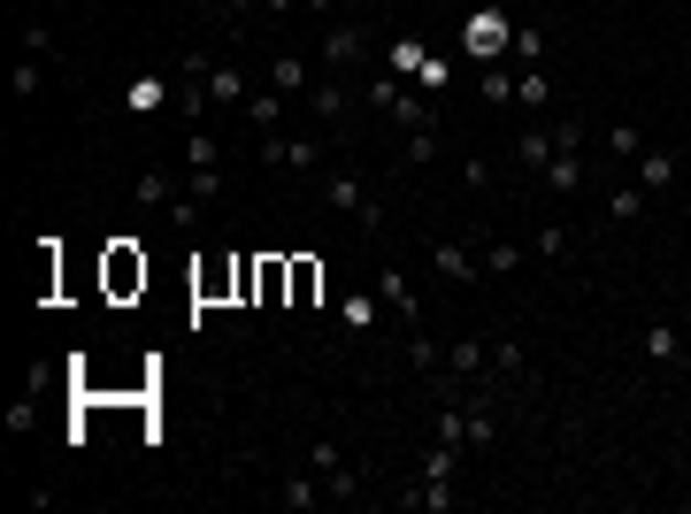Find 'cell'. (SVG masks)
Wrapping results in <instances>:
<instances>
[{
	"instance_id": "obj_15",
	"label": "cell",
	"mask_w": 691,
	"mask_h": 514,
	"mask_svg": "<svg viewBox=\"0 0 691 514\" xmlns=\"http://www.w3.org/2000/svg\"><path fill=\"white\" fill-rule=\"evenodd\" d=\"M584 154H568V147H553V162H545V170H538V184H545V192H584Z\"/></svg>"
},
{
	"instance_id": "obj_46",
	"label": "cell",
	"mask_w": 691,
	"mask_h": 514,
	"mask_svg": "<svg viewBox=\"0 0 691 514\" xmlns=\"http://www.w3.org/2000/svg\"><path fill=\"white\" fill-rule=\"evenodd\" d=\"M208 8H231V15H238V8H246V0H208Z\"/></svg>"
},
{
	"instance_id": "obj_44",
	"label": "cell",
	"mask_w": 691,
	"mask_h": 514,
	"mask_svg": "<svg viewBox=\"0 0 691 514\" xmlns=\"http://www.w3.org/2000/svg\"><path fill=\"white\" fill-rule=\"evenodd\" d=\"M461 184H477V192H485V184H492V162H485V154H469V162H461Z\"/></svg>"
},
{
	"instance_id": "obj_45",
	"label": "cell",
	"mask_w": 691,
	"mask_h": 514,
	"mask_svg": "<svg viewBox=\"0 0 691 514\" xmlns=\"http://www.w3.org/2000/svg\"><path fill=\"white\" fill-rule=\"evenodd\" d=\"M293 8H308V0H262V15H293Z\"/></svg>"
},
{
	"instance_id": "obj_31",
	"label": "cell",
	"mask_w": 691,
	"mask_h": 514,
	"mask_svg": "<svg viewBox=\"0 0 691 514\" xmlns=\"http://www.w3.org/2000/svg\"><path fill=\"white\" fill-rule=\"evenodd\" d=\"M530 254H538V261H568V231H561V223H545V231L530 238Z\"/></svg>"
},
{
	"instance_id": "obj_36",
	"label": "cell",
	"mask_w": 691,
	"mask_h": 514,
	"mask_svg": "<svg viewBox=\"0 0 691 514\" xmlns=\"http://www.w3.org/2000/svg\"><path fill=\"white\" fill-rule=\"evenodd\" d=\"M184 192H200V200L215 207V200H223V170H184Z\"/></svg>"
},
{
	"instance_id": "obj_8",
	"label": "cell",
	"mask_w": 691,
	"mask_h": 514,
	"mask_svg": "<svg viewBox=\"0 0 691 514\" xmlns=\"http://www.w3.org/2000/svg\"><path fill=\"white\" fill-rule=\"evenodd\" d=\"M139 285H147V254H139L131 238H116V246H108V292L124 300V292H139Z\"/></svg>"
},
{
	"instance_id": "obj_17",
	"label": "cell",
	"mask_w": 691,
	"mask_h": 514,
	"mask_svg": "<svg viewBox=\"0 0 691 514\" xmlns=\"http://www.w3.org/2000/svg\"><path fill=\"white\" fill-rule=\"evenodd\" d=\"M285 108H293V100H285L277 85H254V100H246V124H254V131H277V124H285Z\"/></svg>"
},
{
	"instance_id": "obj_40",
	"label": "cell",
	"mask_w": 691,
	"mask_h": 514,
	"mask_svg": "<svg viewBox=\"0 0 691 514\" xmlns=\"http://www.w3.org/2000/svg\"><path fill=\"white\" fill-rule=\"evenodd\" d=\"M407 361H415V368H423V376H430V368H438V345L423 339V331H407Z\"/></svg>"
},
{
	"instance_id": "obj_22",
	"label": "cell",
	"mask_w": 691,
	"mask_h": 514,
	"mask_svg": "<svg viewBox=\"0 0 691 514\" xmlns=\"http://www.w3.org/2000/svg\"><path fill=\"white\" fill-rule=\"evenodd\" d=\"M485 361H492V339H461L454 353H446V368H454V376H485Z\"/></svg>"
},
{
	"instance_id": "obj_33",
	"label": "cell",
	"mask_w": 691,
	"mask_h": 514,
	"mask_svg": "<svg viewBox=\"0 0 691 514\" xmlns=\"http://www.w3.org/2000/svg\"><path fill=\"white\" fill-rule=\"evenodd\" d=\"M200 207H208L200 192H177V200L162 207V215H170V231H192V223H200Z\"/></svg>"
},
{
	"instance_id": "obj_24",
	"label": "cell",
	"mask_w": 691,
	"mask_h": 514,
	"mask_svg": "<svg viewBox=\"0 0 691 514\" xmlns=\"http://www.w3.org/2000/svg\"><path fill=\"white\" fill-rule=\"evenodd\" d=\"M184 170H223V147H215V131H184Z\"/></svg>"
},
{
	"instance_id": "obj_19",
	"label": "cell",
	"mask_w": 691,
	"mask_h": 514,
	"mask_svg": "<svg viewBox=\"0 0 691 514\" xmlns=\"http://www.w3.org/2000/svg\"><path fill=\"white\" fill-rule=\"evenodd\" d=\"M553 147H561V139H553V124H530V131H522V139H515L522 170H545V162H553Z\"/></svg>"
},
{
	"instance_id": "obj_28",
	"label": "cell",
	"mask_w": 691,
	"mask_h": 514,
	"mask_svg": "<svg viewBox=\"0 0 691 514\" xmlns=\"http://www.w3.org/2000/svg\"><path fill=\"white\" fill-rule=\"evenodd\" d=\"M646 200H653L646 184H623V192L607 200V215H615V223H638V215H646Z\"/></svg>"
},
{
	"instance_id": "obj_6",
	"label": "cell",
	"mask_w": 691,
	"mask_h": 514,
	"mask_svg": "<svg viewBox=\"0 0 691 514\" xmlns=\"http://www.w3.org/2000/svg\"><path fill=\"white\" fill-rule=\"evenodd\" d=\"M384 116H392L400 131H430V124H438V93H423V85H400Z\"/></svg>"
},
{
	"instance_id": "obj_23",
	"label": "cell",
	"mask_w": 691,
	"mask_h": 514,
	"mask_svg": "<svg viewBox=\"0 0 691 514\" xmlns=\"http://www.w3.org/2000/svg\"><path fill=\"white\" fill-rule=\"evenodd\" d=\"M646 361H684V339H677V323H646Z\"/></svg>"
},
{
	"instance_id": "obj_43",
	"label": "cell",
	"mask_w": 691,
	"mask_h": 514,
	"mask_svg": "<svg viewBox=\"0 0 691 514\" xmlns=\"http://www.w3.org/2000/svg\"><path fill=\"white\" fill-rule=\"evenodd\" d=\"M415 85H423V93H446V85H454V69H446V62H423V77H415Z\"/></svg>"
},
{
	"instance_id": "obj_21",
	"label": "cell",
	"mask_w": 691,
	"mask_h": 514,
	"mask_svg": "<svg viewBox=\"0 0 691 514\" xmlns=\"http://www.w3.org/2000/svg\"><path fill=\"white\" fill-rule=\"evenodd\" d=\"M376 308H384L376 292H346V300H339V323H346V331H376Z\"/></svg>"
},
{
	"instance_id": "obj_26",
	"label": "cell",
	"mask_w": 691,
	"mask_h": 514,
	"mask_svg": "<svg viewBox=\"0 0 691 514\" xmlns=\"http://www.w3.org/2000/svg\"><path fill=\"white\" fill-rule=\"evenodd\" d=\"M423 476H438V484H454V476H461V446H446V438H430V453H423Z\"/></svg>"
},
{
	"instance_id": "obj_35",
	"label": "cell",
	"mask_w": 691,
	"mask_h": 514,
	"mask_svg": "<svg viewBox=\"0 0 691 514\" xmlns=\"http://www.w3.org/2000/svg\"><path fill=\"white\" fill-rule=\"evenodd\" d=\"M477 93H485L492 108H508V100H515V77H508V69H485V77H477Z\"/></svg>"
},
{
	"instance_id": "obj_4",
	"label": "cell",
	"mask_w": 691,
	"mask_h": 514,
	"mask_svg": "<svg viewBox=\"0 0 691 514\" xmlns=\"http://www.w3.org/2000/svg\"><path fill=\"white\" fill-rule=\"evenodd\" d=\"M508 39H515V31H508L500 8H477V15L461 23V54H508Z\"/></svg>"
},
{
	"instance_id": "obj_1",
	"label": "cell",
	"mask_w": 691,
	"mask_h": 514,
	"mask_svg": "<svg viewBox=\"0 0 691 514\" xmlns=\"http://www.w3.org/2000/svg\"><path fill=\"white\" fill-rule=\"evenodd\" d=\"M323 200H331L339 215H353L361 231H384V200H376V192H369L353 170H331V176H323Z\"/></svg>"
},
{
	"instance_id": "obj_34",
	"label": "cell",
	"mask_w": 691,
	"mask_h": 514,
	"mask_svg": "<svg viewBox=\"0 0 691 514\" xmlns=\"http://www.w3.org/2000/svg\"><path fill=\"white\" fill-rule=\"evenodd\" d=\"M139 200H147V207H170V200H177V176L147 170V176H139Z\"/></svg>"
},
{
	"instance_id": "obj_47",
	"label": "cell",
	"mask_w": 691,
	"mask_h": 514,
	"mask_svg": "<svg viewBox=\"0 0 691 514\" xmlns=\"http://www.w3.org/2000/svg\"><path fill=\"white\" fill-rule=\"evenodd\" d=\"M308 8H316V15H323V8H339V0H308Z\"/></svg>"
},
{
	"instance_id": "obj_2",
	"label": "cell",
	"mask_w": 691,
	"mask_h": 514,
	"mask_svg": "<svg viewBox=\"0 0 691 514\" xmlns=\"http://www.w3.org/2000/svg\"><path fill=\"white\" fill-rule=\"evenodd\" d=\"M200 93H208V108H246V100H254V77H246L238 62H208V69H200Z\"/></svg>"
},
{
	"instance_id": "obj_7",
	"label": "cell",
	"mask_w": 691,
	"mask_h": 514,
	"mask_svg": "<svg viewBox=\"0 0 691 514\" xmlns=\"http://www.w3.org/2000/svg\"><path fill=\"white\" fill-rule=\"evenodd\" d=\"M162 108H170V77L162 69H139L124 85V116H162Z\"/></svg>"
},
{
	"instance_id": "obj_29",
	"label": "cell",
	"mask_w": 691,
	"mask_h": 514,
	"mask_svg": "<svg viewBox=\"0 0 691 514\" xmlns=\"http://www.w3.org/2000/svg\"><path fill=\"white\" fill-rule=\"evenodd\" d=\"M323 484H331V500H361V484H369V469H361V461H346V469H331Z\"/></svg>"
},
{
	"instance_id": "obj_5",
	"label": "cell",
	"mask_w": 691,
	"mask_h": 514,
	"mask_svg": "<svg viewBox=\"0 0 691 514\" xmlns=\"http://www.w3.org/2000/svg\"><path fill=\"white\" fill-rule=\"evenodd\" d=\"M308 108H316V124H323V131H346V116H353V93H346L339 77L323 69V77L308 85Z\"/></svg>"
},
{
	"instance_id": "obj_25",
	"label": "cell",
	"mask_w": 691,
	"mask_h": 514,
	"mask_svg": "<svg viewBox=\"0 0 691 514\" xmlns=\"http://www.w3.org/2000/svg\"><path fill=\"white\" fill-rule=\"evenodd\" d=\"M316 300H323V269L300 254V261H293V308H316Z\"/></svg>"
},
{
	"instance_id": "obj_13",
	"label": "cell",
	"mask_w": 691,
	"mask_h": 514,
	"mask_svg": "<svg viewBox=\"0 0 691 514\" xmlns=\"http://www.w3.org/2000/svg\"><path fill=\"white\" fill-rule=\"evenodd\" d=\"M400 507H415V514H454V507H461V492H454V484H438V476H415V492H400Z\"/></svg>"
},
{
	"instance_id": "obj_12",
	"label": "cell",
	"mask_w": 691,
	"mask_h": 514,
	"mask_svg": "<svg viewBox=\"0 0 691 514\" xmlns=\"http://www.w3.org/2000/svg\"><path fill=\"white\" fill-rule=\"evenodd\" d=\"M323 500H331V484H323L316 469H300V476H285V484H277V507H293V514L323 507Z\"/></svg>"
},
{
	"instance_id": "obj_41",
	"label": "cell",
	"mask_w": 691,
	"mask_h": 514,
	"mask_svg": "<svg viewBox=\"0 0 691 514\" xmlns=\"http://www.w3.org/2000/svg\"><path fill=\"white\" fill-rule=\"evenodd\" d=\"M492 368H508V376H515V368H522V339H492Z\"/></svg>"
},
{
	"instance_id": "obj_3",
	"label": "cell",
	"mask_w": 691,
	"mask_h": 514,
	"mask_svg": "<svg viewBox=\"0 0 691 514\" xmlns=\"http://www.w3.org/2000/svg\"><path fill=\"white\" fill-rule=\"evenodd\" d=\"M262 162H269V170H323V139H293V131H262Z\"/></svg>"
},
{
	"instance_id": "obj_37",
	"label": "cell",
	"mask_w": 691,
	"mask_h": 514,
	"mask_svg": "<svg viewBox=\"0 0 691 514\" xmlns=\"http://www.w3.org/2000/svg\"><path fill=\"white\" fill-rule=\"evenodd\" d=\"M423 162H438V131H407V170H423Z\"/></svg>"
},
{
	"instance_id": "obj_32",
	"label": "cell",
	"mask_w": 691,
	"mask_h": 514,
	"mask_svg": "<svg viewBox=\"0 0 691 514\" xmlns=\"http://www.w3.org/2000/svg\"><path fill=\"white\" fill-rule=\"evenodd\" d=\"M530 246H485V277H515Z\"/></svg>"
},
{
	"instance_id": "obj_9",
	"label": "cell",
	"mask_w": 691,
	"mask_h": 514,
	"mask_svg": "<svg viewBox=\"0 0 691 514\" xmlns=\"http://www.w3.org/2000/svg\"><path fill=\"white\" fill-rule=\"evenodd\" d=\"M361 46H369V31H361V23H331V31H323V69H331V77H339V69H353V62H361Z\"/></svg>"
},
{
	"instance_id": "obj_30",
	"label": "cell",
	"mask_w": 691,
	"mask_h": 514,
	"mask_svg": "<svg viewBox=\"0 0 691 514\" xmlns=\"http://www.w3.org/2000/svg\"><path fill=\"white\" fill-rule=\"evenodd\" d=\"M508 46H515L522 69H530V62H545V31H538V23H515V39H508Z\"/></svg>"
},
{
	"instance_id": "obj_42",
	"label": "cell",
	"mask_w": 691,
	"mask_h": 514,
	"mask_svg": "<svg viewBox=\"0 0 691 514\" xmlns=\"http://www.w3.org/2000/svg\"><path fill=\"white\" fill-rule=\"evenodd\" d=\"M23 46H31V54H54V31H46V23L31 15V23H23Z\"/></svg>"
},
{
	"instance_id": "obj_38",
	"label": "cell",
	"mask_w": 691,
	"mask_h": 514,
	"mask_svg": "<svg viewBox=\"0 0 691 514\" xmlns=\"http://www.w3.org/2000/svg\"><path fill=\"white\" fill-rule=\"evenodd\" d=\"M308 469H316V476H331V469H346V453L331 446V438H316V446H308Z\"/></svg>"
},
{
	"instance_id": "obj_11",
	"label": "cell",
	"mask_w": 691,
	"mask_h": 514,
	"mask_svg": "<svg viewBox=\"0 0 691 514\" xmlns=\"http://www.w3.org/2000/svg\"><path fill=\"white\" fill-rule=\"evenodd\" d=\"M376 300H384V308H392V315H400L407 331H423V308H415V285H407V277H400L392 261H384V285H376Z\"/></svg>"
},
{
	"instance_id": "obj_27",
	"label": "cell",
	"mask_w": 691,
	"mask_h": 514,
	"mask_svg": "<svg viewBox=\"0 0 691 514\" xmlns=\"http://www.w3.org/2000/svg\"><path fill=\"white\" fill-rule=\"evenodd\" d=\"M607 154H615V162H638V154H646V131H638V124H607Z\"/></svg>"
},
{
	"instance_id": "obj_16",
	"label": "cell",
	"mask_w": 691,
	"mask_h": 514,
	"mask_svg": "<svg viewBox=\"0 0 691 514\" xmlns=\"http://www.w3.org/2000/svg\"><path fill=\"white\" fill-rule=\"evenodd\" d=\"M515 108H522V116H545V108H553V77H545L538 62L515 69Z\"/></svg>"
},
{
	"instance_id": "obj_10",
	"label": "cell",
	"mask_w": 691,
	"mask_h": 514,
	"mask_svg": "<svg viewBox=\"0 0 691 514\" xmlns=\"http://www.w3.org/2000/svg\"><path fill=\"white\" fill-rule=\"evenodd\" d=\"M430 269L446 285H485V254H469V246H430Z\"/></svg>"
},
{
	"instance_id": "obj_20",
	"label": "cell",
	"mask_w": 691,
	"mask_h": 514,
	"mask_svg": "<svg viewBox=\"0 0 691 514\" xmlns=\"http://www.w3.org/2000/svg\"><path fill=\"white\" fill-rule=\"evenodd\" d=\"M423 62H430L423 39H392V46H384V69H392V77H423Z\"/></svg>"
},
{
	"instance_id": "obj_39",
	"label": "cell",
	"mask_w": 691,
	"mask_h": 514,
	"mask_svg": "<svg viewBox=\"0 0 691 514\" xmlns=\"http://www.w3.org/2000/svg\"><path fill=\"white\" fill-rule=\"evenodd\" d=\"M39 85H46V69L39 62H15V100H39Z\"/></svg>"
},
{
	"instance_id": "obj_14",
	"label": "cell",
	"mask_w": 691,
	"mask_h": 514,
	"mask_svg": "<svg viewBox=\"0 0 691 514\" xmlns=\"http://www.w3.org/2000/svg\"><path fill=\"white\" fill-rule=\"evenodd\" d=\"M269 85H277L285 100H308V85H316V77H308V54H269Z\"/></svg>"
},
{
	"instance_id": "obj_18",
	"label": "cell",
	"mask_w": 691,
	"mask_h": 514,
	"mask_svg": "<svg viewBox=\"0 0 691 514\" xmlns=\"http://www.w3.org/2000/svg\"><path fill=\"white\" fill-rule=\"evenodd\" d=\"M638 184H646V192H669V184H677V154H669V147H646V154H638Z\"/></svg>"
}]
</instances>
